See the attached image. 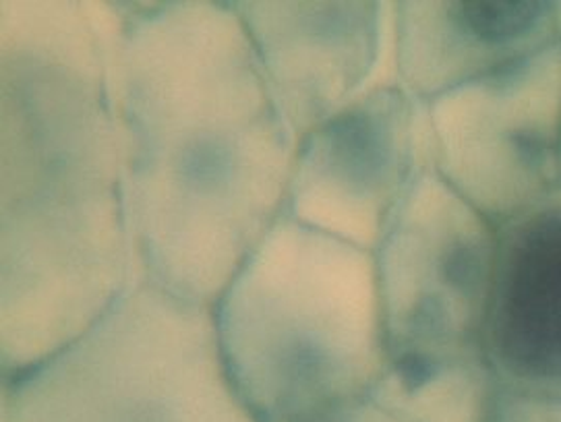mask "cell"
<instances>
[{
  "mask_svg": "<svg viewBox=\"0 0 561 422\" xmlns=\"http://www.w3.org/2000/svg\"><path fill=\"white\" fill-rule=\"evenodd\" d=\"M560 189H561V139H560Z\"/></svg>",
  "mask_w": 561,
  "mask_h": 422,
  "instance_id": "8fae6325",
  "label": "cell"
},
{
  "mask_svg": "<svg viewBox=\"0 0 561 422\" xmlns=\"http://www.w3.org/2000/svg\"><path fill=\"white\" fill-rule=\"evenodd\" d=\"M425 104L435 172L491 224L560 191L561 42Z\"/></svg>",
  "mask_w": 561,
  "mask_h": 422,
  "instance_id": "8992f818",
  "label": "cell"
},
{
  "mask_svg": "<svg viewBox=\"0 0 561 422\" xmlns=\"http://www.w3.org/2000/svg\"><path fill=\"white\" fill-rule=\"evenodd\" d=\"M260 422L369 398L388 370L375 255L282 212L211 307Z\"/></svg>",
  "mask_w": 561,
  "mask_h": 422,
  "instance_id": "3957f363",
  "label": "cell"
},
{
  "mask_svg": "<svg viewBox=\"0 0 561 422\" xmlns=\"http://www.w3.org/2000/svg\"><path fill=\"white\" fill-rule=\"evenodd\" d=\"M497 226L435 170L412 184L375 249L388 365L483 350Z\"/></svg>",
  "mask_w": 561,
  "mask_h": 422,
  "instance_id": "5b68a950",
  "label": "cell"
},
{
  "mask_svg": "<svg viewBox=\"0 0 561 422\" xmlns=\"http://www.w3.org/2000/svg\"><path fill=\"white\" fill-rule=\"evenodd\" d=\"M561 42V2H396L398 83L431 102Z\"/></svg>",
  "mask_w": 561,
  "mask_h": 422,
  "instance_id": "30bf717a",
  "label": "cell"
},
{
  "mask_svg": "<svg viewBox=\"0 0 561 422\" xmlns=\"http://www.w3.org/2000/svg\"><path fill=\"white\" fill-rule=\"evenodd\" d=\"M2 381L71 344L139 277L88 2H0Z\"/></svg>",
  "mask_w": 561,
  "mask_h": 422,
  "instance_id": "7a4b0ae2",
  "label": "cell"
},
{
  "mask_svg": "<svg viewBox=\"0 0 561 422\" xmlns=\"http://www.w3.org/2000/svg\"><path fill=\"white\" fill-rule=\"evenodd\" d=\"M4 422H260L232 384L211 307L137 277L92 328L4 379Z\"/></svg>",
  "mask_w": 561,
  "mask_h": 422,
  "instance_id": "277c9868",
  "label": "cell"
},
{
  "mask_svg": "<svg viewBox=\"0 0 561 422\" xmlns=\"http://www.w3.org/2000/svg\"><path fill=\"white\" fill-rule=\"evenodd\" d=\"M430 170L427 104L386 81L300 139L282 212L375 253L412 184Z\"/></svg>",
  "mask_w": 561,
  "mask_h": 422,
  "instance_id": "52a82bcc",
  "label": "cell"
},
{
  "mask_svg": "<svg viewBox=\"0 0 561 422\" xmlns=\"http://www.w3.org/2000/svg\"><path fill=\"white\" fill-rule=\"evenodd\" d=\"M286 125L300 141L374 71L383 2H232Z\"/></svg>",
  "mask_w": 561,
  "mask_h": 422,
  "instance_id": "ba28073f",
  "label": "cell"
},
{
  "mask_svg": "<svg viewBox=\"0 0 561 422\" xmlns=\"http://www.w3.org/2000/svg\"><path fill=\"white\" fill-rule=\"evenodd\" d=\"M111 88L137 274L214 307L297 151L232 2H116Z\"/></svg>",
  "mask_w": 561,
  "mask_h": 422,
  "instance_id": "6da1fadb",
  "label": "cell"
},
{
  "mask_svg": "<svg viewBox=\"0 0 561 422\" xmlns=\"http://www.w3.org/2000/svg\"><path fill=\"white\" fill-rule=\"evenodd\" d=\"M481 346L500 387L561 398V189L497 226Z\"/></svg>",
  "mask_w": 561,
  "mask_h": 422,
  "instance_id": "9c48e42d",
  "label": "cell"
}]
</instances>
